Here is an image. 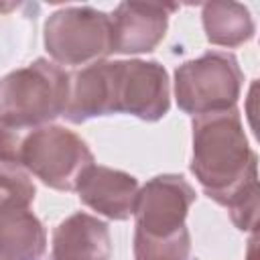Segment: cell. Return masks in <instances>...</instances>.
<instances>
[{
    "mask_svg": "<svg viewBox=\"0 0 260 260\" xmlns=\"http://www.w3.org/2000/svg\"><path fill=\"white\" fill-rule=\"evenodd\" d=\"M0 260H47V232L28 205L0 207Z\"/></svg>",
    "mask_w": 260,
    "mask_h": 260,
    "instance_id": "cell-11",
    "label": "cell"
},
{
    "mask_svg": "<svg viewBox=\"0 0 260 260\" xmlns=\"http://www.w3.org/2000/svg\"><path fill=\"white\" fill-rule=\"evenodd\" d=\"M69 73L39 57L0 79V122L16 128L51 124L65 114L69 100Z\"/></svg>",
    "mask_w": 260,
    "mask_h": 260,
    "instance_id": "cell-3",
    "label": "cell"
},
{
    "mask_svg": "<svg viewBox=\"0 0 260 260\" xmlns=\"http://www.w3.org/2000/svg\"><path fill=\"white\" fill-rule=\"evenodd\" d=\"M43 41L53 63L91 65L112 53V18L93 6H65L45 20Z\"/></svg>",
    "mask_w": 260,
    "mask_h": 260,
    "instance_id": "cell-5",
    "label": "cell"
},
{
    "mask_svg": "<svg viewBox=\"0 0 260 260\" xmlns=\"http://www.w3.org/2000/svg\"><path fill=\"white\" fill-rule=\"evenodd\" d=\"M246 260H256V236L250 242V250H248V258Z\"/></svg>",
    "mask_w": 260,
    "mask_h": 260,
    "instance_id": "cell-16",
    "label": "cell"
},
{
    "mask_svg": "<svg viewBox=\"0 0 260 260\" xmlns=\"http://www.w3.org/2000/svg\"><path fill=\"white\" fill-rule=\"evenodd\" d=\"M37 189L26 171L0 165V207L6 205H32Z\"/></svg>",
    "mask_w": 260,
    "mask_h": 260,
    "instance_id": "cell-15",
    "label": "cell"
},
{
    "mask_svg": "<svg viewBox=\"0 0 260 260\" xmlns=\"http://www.w3.org/2000/svg\"><path fill=\"white\" fill-rule=\"evenodd\" d=\"M189 258H191L189 230L165 240H148L134 236V260H189Z\"/></svg>",
    "mask_w": 260,
    "mask_h": 260,
    "instance_id": "cell-14",
    "label": "cell"
},
{
    "mask_svg": "<svg viewBox=\"0 0 260 260\" xmlns=\"http://www.w3.org/2000/svg\"><path fill=\"white\" fill-rule=\"evenodd\" d=\"M98 116H110L108 61L85 65L69 77V100L63 118L71 124H83Z\"/></svg>",
    "mask_w": 260,
    "mask_h": 260,
    "instance_id": "cell-12",
    "label": "cell"
},
{
    "mask_svg": "<svg viewBox=\"0 0 260 260\" xmlns=\"http://www.w3.org/2000/svg\"><path fill=\"white\" fill-rule=\"evenodd\" d=\"M112 238L106 221L77 211L53 230L51 260H110Z\"/></svg>",
    "mask_w": 260,
    "mask_h": 260,
    "instance_id": "cell-10",
    "label": "cell"
},
{
    "mask_svg": "<svg viewBox=\"0 0 260 260\" xmlns=\"http://www.w3.org/2000/svg\"><path fill=\"white\" fill-rule=\"evenodd\" d=\"M91 162L87 142L65 126L16 128L0 122V165L22 169L51 189L75 191L79 175Z\"/></svg>",
    "mask_w": 260,
    "mask_h": 260,
    "instance_id": "cell-2",
    "label": "cell"
},
{
    "mask_svg": "<svg viewBox=\"0 0 260 260\" xmlns=\"http://www.w3.org/2000/svg\"><path fill=\"white\" fill-rule=\"evenodd\" d=\"M191 173L203 193L230 211L238 230L256 232L258 156L248 144L238 108L193 116Z\"/></svg>",
    "mask_w": 260,
    "mask_h": 260,
    "instance_id": "cell-1",
    "label": "cell"
},
{
    "mask_svg": "<svg viewBox=\"0 0 260 260\" xmlns=\"http://www.w3.org/2000/svg\"><path fill=\"white\" fill-rule=\"evenodd\" d=\"M110 114H130L156 122L171 108L169 73L158 61H108Z\"/></svg>",
    "mask_w": 260,
    "mask_h": 260,
    "instance_id": "cell-6",
    "label": "cell"
},
{
    "mask_svg": "<svg viewBox=\"0 0 260 260\" xmlns=\"http://www.w3.org/2000/svg\"><path fill=\"white\" fill-rule=\"evenodd\" d=\"M177 4L160 2H120L112 18V53H150L165 39L169 16Z\"/></svg>",
    "mask_w": 260,
    "mask_h": 260,
    "instance_id": "cell-8",
    "label": "cell"
},
{
    "mask_svg": "<svg viewBox=\"0 0 260 260\" xmlns=\"http://www.w3.org/2000/svg\"><path fill=\"white\" fill-rule=\"evenodd\" d=\"M242 81L244 73L232 53L207 51L177 67L175 100L191 116L232 110L238 104Z\"/></svg>",
    "mask_w": 260,
    "mask_h": 260,
    "instance_id": "cell-4",
    "label": "cell"
},
{
    "mask_svg": "<svg viewBox=\"0 0 260 260\" xmlns=\"http://www.w3.org/2000/svg\"><path fill=\"white\" fill-rule=\"evenodd\" d=\"M201 20L207 41L225 49L242 47L256 32L250 10L240 2H207L201 8Z\"/></svg>",
    "mask_w": 260,
    "mask_h": 260,
    "instance_id": "cell-13",
    "label": "cell"
},
{
    "mask_svg": "<svg viewBox=\"0 0 260 260\" xmlns=\"http://www.w3.org/2000/svg\"><path fill=\"white\" fill-rule=\"evenodd\" d=\"M138 189V179L130 173L95 162H91L75 183L83 205L116 221H124L132 215Z\"/></svg>",
    "mask_w": 260,
    "mask_h": 260,
    "instance_id": "cell-9",
    "label": "cell"
},
{
    "mask_svg": "<svg viewBox=\"0 0 260 260\" xmlns=\"http://www.w3.org/2000/svg\"><path fill=\"white\" fill-rule=\"evenodd\" d=\"M195 201V189L183 175H156L146 181L134 201V236L165 240L187 232L185 219Z\"/></svg>",
    "mask_w": 260,
    "mask_h": 260,
    "instance_id": "cell-7",
    "label": "cell"
}]
</instances>
